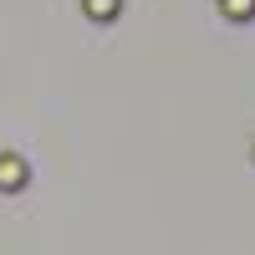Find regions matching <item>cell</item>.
I'll return each instance as SVG.
<instances>
[{"label":"cell","mask_w":255,"mask_h":255,"mask_svg":"<svg viewBox=\"0 0 255 255\" xmlns=\"http://www.w3.org/2000/svg\"><path fill=\"white\" fill-rule=\"evenodd\" d=\"M220 10H225L230 20H250V15H255V0H220Z\"/></svg>","instance_id":"3957f363"},{"label":"cell","mask_w":255,"mask_h":255,"mask_svg":"<svg viewBox=\"0 0 255 255\" xmlns=\"http://www.w3.org/2000/svg\"><path fill=\"white\" fill-rule=\"evenodd\" d=\"M26 179H31L26 158H20V153H0V189H5V194H15V189H26Z\"/></svg>","instance_id":"6da1fadb"},{"label":"cell","mask_w":255,"mask_h":255,"mask_svg":"<svg viewBox=\"0 0 255 255\" xmlns=\"http://www.w3.org/2000/svg\"><path fill=\"white\" fill-rule=\"evenodd\" d=\"M82 10H87L92 20H102V26H108V20H118V10H123V0H82Z\"/></svg>","instance_id":"7a4b0ae2"}]
</instances>
